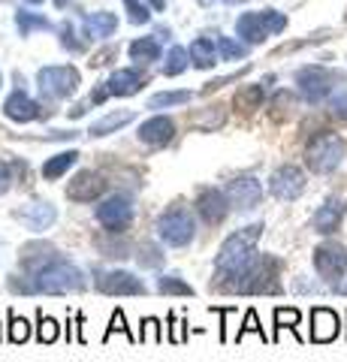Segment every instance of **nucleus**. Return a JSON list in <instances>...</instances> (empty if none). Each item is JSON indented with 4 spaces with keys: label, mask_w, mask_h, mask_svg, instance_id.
Listing matches in <instances>:
<instances>
[{
    "label": "nucleus",
    "mask_w": 347,
    "mask_h": 362,
    "mask_svg": "<svg viewBox=\"0 0 347 362\" xmlns=\"http://www.w3.org/2000/svg\"><path fill=\"white\" fill-rule=\"evenodd\" d=\"M4 112H6V118H9V121L28 124V121H33V118H40V115H42V106L37 103V100H30V97H28L21 88H16L13 94L6 97Z\"/></svg>",
    "instance_id": "a211bd4d"
},
{
    "label": "nucleus",
    "mask_w": 347,
    "mask_h": 362,
    "mask_svg": "<svg viewBox=\"0 0 347 362\" xmlns=\"http://www.w3.org/2000/svg\"><path fill=\"white\" fill-rule=\"evenodd\" d=\"M281 269L284 263L272 254H257L248 269H242L239 275L227 278L218 290L223 293H242V296H263V293H278L281 290Z\"/></svg>",
    "instance_id": "f03ea898"
},
{
    "label": "nucleus",
    "mask_w": 347,
    "mask_h": 362,
    "mask_svg": "<svg viewBox=\"0 0 347 362\" xmlns=\"http://www.w3.org/2000/svg\"><path fill=\"white\" fill-rule=\"evenodd\" d=\"M124 6H127V18L133 21V25H148L151 13L139 4V0H124Z\"/></svg>",
    "instance_id": "a19ab883"
},
{
    "label": "nucleus",
    "mask_w": 347,
    "mask_h": 362,
    "mask_svg": "<svg viewBox=\"0 0 347 362\" xmlns=\"http://www.w3.org/2000/svg\"><path fill=\"white\" fill-rule=\"evenodd\" d=\"M158 235L170 247H184L194 242L196 235V221L184 206H170L158 218Z\"/></svg>",
    "instance_id": "39448f33"
},
{
    "label": "nucleus",
    "mask_w": 347,
    "mask_h": 362,
    "mask_svg": "<svg viewBox=\"0 0 347 362\" xmlns=\"http://www.w3.org/2000/svg\"><path fill=\"white\" fill-rule=\"evenodd\" d=\"M103 190H106V181L97 173H91V169H85V173H79L70 185H66V197L73 202H91L103 194Z\"/></svg>",
    "instance_id": "f3484780"
},
{
    "label": "nucleus",
    "mask_w": 347,
    "mask_h": 362,
    "mask_svg": "<svg viewBox=\"0 0 347 362\" xmlns=\"http://www.w3.org/2000/svg\"><path fill=\"white\" fill-rule=\"evenodd\" d=\"M194 124H196V127H203V130L220 127V124H223V109H220V106H211V109L206 112V115H203V118H196Z\"/></svg>",
    "instance_id": "79ce46f5"
},
{
    "label": "nucleus",
    "mask_w": 347,
    "mask_h": 362,
    "mask_svg": "<svg viewBox=\"0 0 347 362\" xmlns=\"http://www.w3.org/2000/svg\"><path fill=\"white\" fill-rule=\"evenodd\" d=\"M344 151H347V145H344L341 136L323 130V133H317L314 139L305 145V163H308L311 173L329 175V173H335V169L341 166Z\"/></svg>",
    "instance_id": "20e7f679"
},
{
    "label": "nucleus",
    "mask_w": 347,
    "mask_h": 362,
    "mask_svg": "<svg viewBox=\"0 0 347 362\" xmlns=\"http://www.w3.org/2000/svg\"><path fill=\"white\" fill-rule=\"evenodd\" d=\"M109 94L112 97H130V94H139V90L145 88V76L136 73V70H115L109 76Z\"/></svg>",
    "instance_id": "412c9836"
},
{
    "label": "nucleus",
    "mask_w": 347,
    "mask_h": 362,
    "mask_svg": "<svg viewBox=\"0 0 347 362\" xmlns=\"http://www.w3.org/2000/svg\"><path fill=\"white\" fill-rule=\"evenodd\" d=\"M127 52L136 64H154L160 58V40L158 37H139L136 42H130Z\"/></svg>",
    "instance_id": "a878e982"
},
{
    "label": "nucleus",
    "mask_w": 347,
    "mask_h": 362,
    "mask_svg": "<svg viewBox=\"0 0 347 362\" xmlns=\"http://www.w3.org/2000/svg\"><path fill=\"white\" fill-rule=\"evenodd\" d=\"M287 28V16L284 13H275V9H266V13H245L236 21V33L245 42H263L266 37L272 33H281Z\"/></svg>",
    "instance_id": "423d86ee"
},
{
    "label": "nucleus",
    "mask_w": 347,
    "mask_h": 362,
    "mask_svg": "<svg viewBox=\"0 0 347 362\" xmlns=\"http://www.w3.org/2000/svg\"><path fill=\"white\" fill-rule=\"evenodd\" d=\"M260 235H263V223H251L245 230H236L220 245V251L215 257V287H220L227 278L239 275L242 269H248L254 263Z\"/></svg>",
    "instance_id": "f257e3e1"
},
{
    "label": "nucleus",
    "mask_w": 347,
    "mask_h": 362,
    "mask_svg": "<svg viewBox=\"0 0 347 362\" xmlns=\"http://www.w3.org/2000/svg\"><path fill=\"white\" fill-rule=\"evenodd\" d=\"M248 332H257V335H260L263 341H266V332H263V326H260V317H257V311H254V308H251L248 314H245V326H242V329L236 332V341H242V338L248 335Z\"/></svg>",
    "instance_id": "ea45409f"
},
{
    "label": "nucleus",
    "mask_w": 347,
    "mask_h": 362,
    "mask_svg": "<svg viewBox=\"0 0 347 362\" xmlns=\"http://www.w3.org/2000/svg\"><path fill=\"white\" fill-rule=\"evenodd\" d=\"M314 269L323 281H329L335 287L339 278H344L347 272V247L339 242H323L314 247Z\"/></svg>",
    "instance_id": "9d476101"
},
{
    "label": "nucleus",
    "mask_w": 347,
    "mask_h": 362,
    "mask_svg": "<svg viewBox=\"0 0 347 362\" xmlns=\"http://www.w3.org/2000/svg\"><path fill=\"white\" fill-rule=\"evenodd\" d=\"M172 136H175V124H172V118L154 115V118H148V121H142V124H139V142L151 145V148H160V145L172 142Z\"/></svg>",
    "instance_id": "6ab92c4d"
},
{
    "label": "nucleus",
    "mask_w": 347,
    "mask_h": 362,
    "mask_svg": "<svg viewBox=\"0 0 347 362\" xmlns=\"http://www.w3.org/2000/svg\"><path fill=\"white\" fill-rule=\"evenodd\" d=\"M148 4H151L154 9H163V6H166V0H148Z\"/></svg>",
    "instance_id": "8fccbe9b"
},
{
    "label": "nucleus",
    "mask_w": 347,
    "mask_h": 362,
    "mask_svg": "<svg viewBox=\"0 0 347 362\" xmlns=\"http://www.w3.org/2000/svg\"><path fill=\"white\" fill-rule=\"evenodd\" d=\"M64 4H66V0H58V6H64Z\"/></svg>",
    "instance_id": "603ef678"
},
{
    "label": "nucleus",
    "mask_w": 347,
    "mask_h": 362,
    "mask_svg": "<svg viewBox=\"0 0 347 362\" xmlns=\"http://www.w3.org/2000/svg\"><path fill=\"white\" fill-rule=\"evenodd\" d=\"M139 341H151V344H160V341H163V332H160V320H154V317H145V320H142V332H139Z\"/></svg>",
    "instance_id": "58836bf2"
},
{
    "label": "nucleus",
    "mask_w": 347,
    "mask_h": 362,
    "mask_svg": "<svg viewBox=\"0 0 347 362\" xmlns=\"http://www.w3.org/2000/svg\"><path fill=\"white\" fill-rule=\"evenodd\" d=\"M190 100V90H160L148 100V109H170V106H182Z\"/></svg>",
    "instance_id": "cd10ccee"
},
{
    "label": "nucleus",
    "mask_w": 347,
    "mask_h": 362,
    "mask_svg": "<svg viewBox=\"0 0 347 362\" xmlns=\"http://www.w3.org/2000/svg\"><path fill=\"white\" fill-rule=\"evenodd\" d=\"M82 28H85L88 40H106V37H112V33L118 30V18L112 13H91L82 21Z\"/></svg>",
    "instance_id": "4be33fe9"
},
{
    "label": "nucleus",
    "mask_w": 347,
    "mask_h": 362,
    "mask_svg": "<svg viewBox=\"0 0 347 362\" xmlns=\"http://www.w3.org/2000/svg\"><path fill=\"white\" fill-rule=\"evenodd\" d=\"M97 247H100V251H103L106 257H130V247H127L124 242H103V239H100Z\"/></svg>",
    "instance_id": "37998d69"
},
{
    "label": "nucleus",
    "mask_w": 347,
    "mask_h": 362,
    "mask_svg": "<svg viewBox=\"0 0 347 362\" xmlns=\"http://www.w3.org/2000/svg\"><path fill=\"white\" fill-rule=\"evenodd\" d=\"M76 160H79V151H61L49 157L46 163H42V178L46 181H58L61 175H66V169H73Z\"/></svg>",
    "instance_id": "393cba45"
},
{
    "label": "nucleus",
    "mask_w": 347,
    "mask_h": 362,
    "mask_svg": "<svg viewBox=\"0 0 347 362\" xmlns=\"http://www.w3.org/2000/svg\"><path fill=\"white\" fill-rule=\"evenodd\" d=\"M335 82H341V76L327 70V66H317V64L302 66V70L296 73V85H299L302 97H305L308 103H323V100L332 94Z\"/></svg>",
    "instance_id": "0eeeda50"
},
{
    "label": "nucleus",
    "mask_w": 347,
    "mask_h": 362,
    "mask_svg": "<svg viewBox=\"0 0 347 362\" xmlns=\"http://www.w3.org/2000/svg\"><path fill=\"white\" fill-rule=\"evenodd\" d=\"M13 218L18 223H25L30 233H46L49 226L58 221V209H54L52 202H28V206L13 211Z\"/></svg>",
    "instance_id": "2eb2a0df"
},
{
    "label": "nucleus",
    "mask_w": 347,
    "mask_h": 362,
    "mask_svg": "<svg viewBox=\"0 0 347 362\" xmlns=\"http://www.w3.org/2000/svg\"><path fill=\"white\" fill-rule=\"evenodd\" d=\"M136 259H139V266H145V269H158L163 263V251L154 242H142L136 247Z\"/></svg>",
    "instance_id": "473e14b6"
},
{
    "label": "nucleus",
    "mask_w": 347,
    "mask_h": 362,
    "mask_svg": "<svg viewBox=\"0 0 347 362\" xmlns=\"http://www.w3.org/2000/svg\"><path fill=\"white\" fill-rule=\"evenodd\" d=\"M299 320H302L299 308H275V332H284V329L296 332Z\"/></svg>",
    "instance_id": "c9c22d12"
},
{
    "label": "nucleus",
    "mask_w": 347,
    "mask_h": 362,
    "mask_svg": "<svg viewBox=\"0 0 347 362\" xmlns=\"http://www.w3.org/2000/svg\"><path fill=\"white\" fill-rule=\"evenodd\" d=\"M28 4H42V0H28Z\"/></svg>",
    "instance_id": "3c124183"
},
{
    "label": "nucleus",
    "mask_w": 347,
    "mask_h": 362,
    "mask_svg": "<svg viewBox=\"0 0 347 362\" xmlns=\"http://www.w3.org/2000/svg\"><path fill=\"white\" fill-rule=\"evenodd\" d=\"M30 338V323L25 317H18L16 311H9V341L13 344H25Z\"/></svg>",
    "instance_id": "f704fd0d"
},
{
    "label": "nucleus",
    "mask_w": 347,
    "mask_h": 362,
    "mask_svg": "<svg viewBox=\"0 0 347 362\" xmlns=\"http://www.w3.org/2000/svg\"><path fill=\"white\" fill-rule=\"evenodd\" d=\"M94 218L97 223L103 226V230H109L112 235L115 233H124L130 221H133V199L127 194H112L106 197L100 206L94 209Z\"/></svg>",
    "instance_id": "6e6552de"
},
{
    "label": "nucleus",
    "mask_w": 347,
    "mask_h": 362,
    "mask_svg": "<svg viewBox=\"0 0 347 362\" xmlns=\"http://www.w3.org/2000/svg\"><path fill=\"white\" fill-rule=\"evenodd\" d=\"M335 293H341V296H347V281H341V284H335Z\"/></svg>",
    "instance_id": "09e8293b"
},
{
    "label": "nucleus",
    "mask_w": 347,
    "mask_h": 362,
    "mask_svg": "<svg viewBox=\"0 0 347 362\" xmlns=\"http://www.w3.org/2000/svg\"><path fill=\"white\" fill-rule=\"evenodd\" d=\"M269 109H272V118H287L290 112L296 109V97L290 94V90H278L272 97V103H269Z\"/></svg>",
    "instance_id": "72a5a7b5"
},
{
    "label": "nucleus",
    "mask_w": 347,
    "mask_h": 362,
    "mask_svg": "<svg viewBox=\"0 0 347 362\" xmlns=\"http://www.w3.org/2000/svg\"><path fill=\"white\" fill-rule=\"evenodd\" d=\"M37 85L46 97L64 100V97L76 94V88H79V73H76L73 66H42L37 73Z\"/></svg>",
    "instance_id": "1a4fd4ad"
},
{
    "label": "nucleus",
    "mask_w": 347,
    "mask_h": 362,
    "mask_svg": "<svg viewBox=\"0 0 347 362\" xmlns=\"http://www.w3.org/2000/svg\"><path fill=\"white\" fill-rule=\"evenodd\" d=\"M269 82H272V76H269L263 85H248V88H242L239 94H236V109H239V112H254V109H260Z\"/></svg>",
    "instance_id": "bb28decb"
},
{
    "label": "nucleus",
    "mask_w": 347,
    "mask_h": 362,
    "mask_svg": "<svg viewBox=\"0 0 347 362\" xmlns=\"http://www.w3.org/2000/svg\"><path fill=\"white\" fill-rule=\"evenodd\" d=\"M218 52H220L223 61H242L245 54H248V45L233 42L230 37H218Z\"/></svg>",
    "instance_id": "e433bc0d"
},
{
    "label": "nucleus",
    "mask_w": 347,
    "mask_h": 362,
    "mask_svg": "<svg viewBox=\"0 0 347 362\" xmlns=\"http://www.w3.org/2000/svg\"><path fill=\"white\" fill-rule=\"evenodd\" d=\"M341 221H344V202L341 199H327L314 211L311 226H314V233H320V235H332V233H339Z\"/></svg>",
    "instance_id": "aec40b11"
},
{
    "label": "nucleus",
    "mask_w": 347,
    "mask_h": 362,
    "mask_svg": "<svg viewBox=\"0 0 347 362\" xmlns=\"http://www.w3.org/2000/svg\"><path fill=\"white\" fill-rule=\"evenodd\" d=\"M230 199L223 190L218 187H203L199 190V197H196V211H199V218H203L208 226H218L223 223V218L230 214Z\"/></svg>",
    "instance_id": "4468645a"
},
{
    "label": "nucleus",
    "mask_w": 347,
    "mask_h": 362,
    "mask_svg": "<svg viewBox=\"0 0 347 362\" xmlns=\"http://www.w3.org/2000/svg\"><path fill=\"white\" fill-rule=\"evenodd\" d=\"M329 112L339 118H347V90H339V94L329 97Z\"/></svg>",
    "instance_id": "c03bdc74"
},
{
    "label": "nucleus",
    "mask_w": 347,
    "mask_h": 362,
    "mask_svg": "<svg viewBox=\"0 0 347 362\" xmlns=\"http://www.w3.org/2000/svg\"><path fill=\"white\" fill-rule=\"evenodd\" d=\"M187 61H190V52L182 49V45H172L170 54H166V64H163V73L166 76H178L187 70Z\"/></svg>",
    "instance_id": "c85d7f7f"
},
{
    "label": "nucleus",
    "mask_w": 347,
    "mask_h": 362,
    "mask_svg": "<svg viewBox=\"0 0 347 362\" xmlns=\"http://www.w3.org/2000/svg\"><path fill=\"white\" fill-rule=\"evenodd\" d=\"M16 25H18V33H21V37H28L30 30H49V28H52L42 16H33V13H28V9H18Z\"/></svg>",
    "instance_id": "2f4dec72"
},
{
    "label": "nucleus",
    "mask_w": 347,
    "mask_h": 362,
    "mask_svg": "<svg viewBox=\"0 0 347 362\" xmlns=\"http://www.w3.org/2000/svg\"><path fill=\"white\" fill-rule=\"evenodd\" d=\"M158 290L166 293V296H194V287L184 284L178 275H160L158 278Z\"/></svg>",
    "instance_id": "c756f323"
},
{
    "label": "nucleus",
    "mask_w": 347,
    "mask_h": 362,
    "mask_svg": "<svg viewBox=\"0 0 347 362\" xmlns=\"http://www.w3.org/2000/svg\"><path fill=\"white\" fill-rule=\"evenodd\" d=\"M94 287L100 293H106V296H142V293H145L142 281L136 275H130V272H124V269L97 272Z\"/></svg>",
    "instance_id": "9b49d317"
},
{
    "label": "nucleus",
    "mask_w": 347,
    "mask_h": 362,
    "mask_svg": "<svg viewBox=\"0 0 347 362\" xmlns=\"http://www.w3.org/2000/svg\"><path fill=\"white\" fill-rule=\"evenodd\" d=\"M339 338V314L332 308H311V341L314 344H329Z\"/></svg>",
    "instance_id": "dca6fc26"
},
{
    "label": "nucleus",
    "mask_w": 347,
    "mask_h": 362,
    "mask_svg": "<svg viewBox=\"0 0 347 362\" xmlns=\"http://www.w3.org/2000/svg\"><path fill=\"white\" fill-rule=\"evenodd\" d=\"M133 118H136V115H133L130 109H121V112H109L106 118L94 121V124H91V130H88V133H91V136H109V133H115V130H121V127H127V124H130Z\"/></svg>",
    "instance_id": "b1692460"
},
{
    "label": "nucleus",
    "mask_w": 347,
    "mask_h": 362,
    "mask_svg": "<svg viewBox=\"0 0 347 362\" xmlns=\"http://www.w3.org/2000/svg\"><path fill=\"white\" fill-rule=\"evenodd\" d=\"M223 194H227V199H230L233 209L251 211V209L260 206V199H263V185H260V181H257L254 175H236L233 181H227Z\"/></svg>",
    "instance_id": "ddd939ff"
},
{
    "label": "nucleus",
    "mask_w": 347,
    "mask_h": 362,
    "mask_svg": "<svg viewBox=\"0 0 347 362\" xmlns=\"http://www.w3.org/2000/svg\"><path fill=\"white\" fill-rule=\"evenodd\" d=\"M13 173H16V163H0V194H6L9 185H13Z\"/></svg>",
    "instance_id": "de8ad7c7"
},
{
    "label": "nucleus",
    "mask_w": 347,
    "mask_h": 362,
    "mask_svg": "<svg viewBox=\"0 0 347 362\" xmlns=\"http://www.w3.org/2000/svg\"><path fill=\"white\" fill-rule=\"evenodd\" d=\"M112 332H124L130 344H136V341H139V338L130 332V326H127V320H124V311H115V314H112V320H109V329H106V335H103V341H109Z\"/></svg>",
    "instance_id": "4c0bfd02"
},
{
    "label": "nucleus",
    "mask_w": 347,
    "mask_h": 362,
    "mask_svg": "<svg viewBox=\"0 0 347 362\" xmlns=\"http://www.w3.org/2000/svg\"><path fill=\"white\" fill-rule=\"evenodd\" d=\"M61 45H64L66 52H79V49H82V42H76V33H73L70 25L61 28Z\"/></svg>",
    "instance_id": "a18cd8bd"
},
{
    "label": "nucleus",
    "mask_w": 347,
    "mask_h": 362,
    "mask_svg": "<svg viewBox=\"0 0 347 362\" xmlns=\"http://www.w3.org/2000/svg\"><path fill=\"white\" fill-rule=\"evenodd\" d=\"M33 281V290L37 293H49V296H61V293H79L88 287V281H85V272L70 263V259H52L49 266H42L37 269L30 275Z\"/></svg>",
    "instance_id": "7ed1b4c3"
},
{
    "label": "nucleus",
    "mask_w": 347,
    "mask_h": 362,
    "mask_svg": "<svg viewBox=\"0 0 347 362\" xmlns=\"http://www.w3.org/2000/svg\"><path fill=\"white\" fill-rule=\"evenodd\" d=\"M269 190H272L275 199L281 202H293L305 194V173H302L299 166H278L272 178H269Z\"/></svg>",
    "instance_id": "f8f14e48"
},
{
    "label": "nucleus",
    "mask_w": 347,
    "mask_h": 362,
    "mask_svg": "<svg viewBox=\"0 0 347 362\" xmlns=\"http://www.w3.org/2000/svg\"><path fill=\"white\" fill-rule=\"evenodd\" d=\"M190 61H194L196 70H208V66H215L218 58H220V52H218V42H211L208 37H199L190 42Z\"/></svg>",
    "instance_id": "5701e85b"
},
{
    "label": "nucleus",
    "mask_w": 347,
    "mask_h": 362,
    "mask_svg": "<svg viewBox=\"0 0 347 362\" xmlns=\"http://www.w3.org/2000/svg\"><path fill=\"white\" fill-rule=\"evenodd\" d=\"M184 326H187V323H178V320H175V314H170V341H172V344H182L184 338H187Z\"/></svg>",
    "instance_id": "49530a36"
},
{
    "label": "nucleus",
    "mask_w": 347,
    "mask_h": 362,
    "mask_svg": "<svg viewBox=\"0 0 347 362\" xmlns=\"http://www.w3.org/2000/svg\"><path fill=\"white\" fill-rule=\"evenodd\" d=\"M58 335H61V323L54 320V317H49V314L40 311V323H37V338H40V344H54V341H58Z\"/></svg>",
    "instance_id": "7c9ffc66"
}]
</instances>
